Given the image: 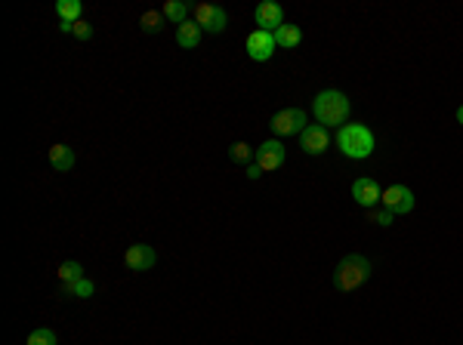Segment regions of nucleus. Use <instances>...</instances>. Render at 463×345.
I'll return each instance as SVG.
<instances>
[{
    "label": "nucleus",
    "mask_w": 463,
    "mask_h": 345,
    "mask_svg": "<svg viewBox=\"0 0 463 345\" xmlns=\"http://www.w3.org/2000/svg\"><path fill=\"white\" fill-rule=\"evenodd\" d=\"M81 13H83L81 0H59V4H56V16H59V22H62V25L81 22Z\"/></svg>",
    "instance_id": "dca6fc26"
},
{
    "label": "nucleus",
    "mask_w": 463,
    "mask_h": 345,
    "mask_svg": "<svg viewBox=\"0 0 463 345\" xmlns=\"http://www.w3.org/2000/svg\"><path fill=\"white\" fill-rule=\"evenodd\" d=\"M124 262H127L130 272H148V268H155L158 253L148 243H133V247H127V253H124Z\"/></svg>",
    "instance_id": "f8f14e48"
},
{
    "label": "nucleus",
    "mask_w": 463,
    "mask_h": 345,
    "mask_svg": "<svg viewBox=\"0 0 463 345\" xmlns=\"http://www.w3.org/2000/svg\"><path fill=\"white\" fill-rule=\"evenodd\" d=\"M352 200H356L358 207H365V210H374L383 200L380 182L370 179V176H361V179H356V182H352Z\"/></svg>",
    "instance_id": "0eeeda50"
},
{
    "label": "nucleus",
    "mask_w": 463,
    "mask_h": 345,
    "mask_svg": "<svg viewBox=\"0 0 463 345\" xmlns=\"http://www.w3.org/2000/svg\"><path fill=\"white\" fill-rule=\"evenodd\" d=\"M457 121H460V123H463V105H460V108H457Z\"/></svg>",
    "instance_id": "a878e982"
},
{
    "label": "nucleus",
    "mask_w": 463,
    "mask_h": 345,
    "mask_svg": "<svg viewBox=\"0 0 463 345\" xmlns=\"http://www.w3.org/2000/svg\"><path fill=\"white\" fill-rule=\"evenodd\" d=\"M229 157H232L235 164H247L250 157H254V151H250L247 142H235V145L229 148Z\"/></svg>",
    "instance_id": "4be33fe9"
},
{
    "label": "nucleus",
    "mask_w": 463,
    "mask_h": 345,
    "mask_svg": "<svg viewBox=\"0 0 463 345\" xmlns=\"http://www.w3.org/2000/svg\"><path fill=\"white\" fill-rule=\"evenodd\" d=\"M201 25L195 19H185L182 25H176V44H180L182 49H195L201 44Z\"/></svg>",
    "instance_id": "ddd939ff"
},
{
    "label": "nucleus",
    "mask_w": 463,
    "mask_h": 345,
    "mask_svg": "<svg viewBox=\"0 0 463 345\" xmlns=\"http://www.w3.org/2000/svg\"><path fill=\"white\" fill-rule=\"evenodd\" d=\"M312 108H315V121L322 127H343L349 117V96L340 90H324L312 99Z\"/></svg>",
    "instance_id": "f03ea898"
},
{
    "label": "nucleus",
    "mask_w": 463,
    "mask_h": 345,
    "mask_svg": "<svg viewBox=\"0 0 463 345\" xmlns=\"http://www.w3.org/2000/svg\"><path fill=\"white\" fill-rule=\"evenodd\" d=\"M25 345H59V339H56V333L49 330V327H37V330H31Z\"/></svg>",
    "instance_id": "aec40b11"
},
{
    "label": "nucleus",
    "mask_w": 463,
    "mask_h": 345,
    "mask_svg": "<svg viewBox=\"0 0 463 345\" xmlns=\"http://www.w3.org/2000/svg\"><path fill=\"white\" fill-rule=\"evenodd\" d=\"M59 293H62V296H74V299H90L93 293H96V284H93L90 277H81V281H74V284H62Z\"/></svg>",
    "instance_id": "f3484780"
},
{
    "label": "nucleus",
    "mask_w": 463,
    "mask_h": 345,
    "mask_svg": "<svg viewBox=\"0 0 463 345\" xmlns=\"http://www.w3.org/2000/svg\"><path fill=\"white\" fill-rule=\"evenodd\" d=\"M254 157H257L259 170H263V173H272V170H278V167L284 164V157H288V148H284L278 139H266L263 145L254 151Z\"/></svg>",
    "instance_id": "6e6552de"
},
{
    "label": "nucleus",
    "mask_w": 463,
    "mask_h": 345,
    "mask_svg": "<svg viewBox=\"0 0 463 345\" xmlns=\"http://www.w3.org/2000/svg\"><path fill=\"white\" fill-rule=\"evenodd\" d=\"M164 25H167V16L161 10H146L139 19V28L146 31V35H158V31H164Z\"/></svg>",
    "instance_id": "a211bd4d"
},
{
    "label": "nucleus",
    "mask_w": 463,
    "mask_h": 345,
    "mask_svg": "<svg viewBox=\"0 0 463 345\" xmlns=\"http://www.w3.org/2000/svg\"><path fill=\"white\" fill-rule=\"evenodd\" d=\"M392 213L389 210H370V222H377V225H392Z\"/></svg>",
    "instance_id": "b1692460"
},
{
    "label": "nucleus",
    "mask_w": 463,
    "mask_h": 345,
    "mask_svg": "<svg viewBox=\"0 0 463 345\" xmlns=\"http://www.w3.org/2000/svg\"><path fill=\"white\" fill-rule=\"evenodd\" d=\"M161 13L167 16V22H173V25H182L185 19H189V4H182V0H167Z\"/></svg>",
    "instance_id": "6ab92c4d"
},
{
    "label": "nucleus",
    "mask_w": 463,
    "mask_h": 345,
    "mask_svg": "<svg viewBox=\"0 0 463 345\" xmlns=\"http://www.w3.org/2000/svg\"><path fill=\"white\" fill-rule=\"evenodd\" d=\"M49 167H53L56 173H69L74 167V151L69 145H62V142L53 145V148H49Z\"/></svg>",
    "instance_id": "4468645a"
},
{
    "label": "nucleus",
    "mask_w": 463,
    "mask_h": 345,
    "mask_svg": "<svg viewBox=\"0 0 463 345\" xmlns=\"http://www.w3.org/2000/svg\"><path fill=\"white\" fill-rule=\"evenodd\" d=\"M368 281H370V259L358 256V253L343 256L334 268V287L340 293H356L358 287H365Z\"/></svg>",
    "instance_id": "f257e3e1"
},
{
    "label": "nucleus",
    "mask_w": 463,
    "mask_h": 345,
    "mask_svg": "<svg viewBox=\"0 0 463 345\" xmlns=\"http://www.w3.org/2000/svg\"><path fill=\"white\" fill-rule=\"evenodd\" d=\"M336 145L349 157V161H365V157L374 155V133H370L365 123H343L340 133H336Z\"/></svg>",
    "instance_id": "7ed1b4c3"
},
{
    "label": "nucleus",
    "mask_w": 463,
    "mask_h": 345,
    "mask_svg": "<svg viewBox=\"0 0 463 345\" xmlns=\"http://www.w3.org/2000/svg\"><path fill=\"white\" fill-rule=\"evenodd\" d=\"M259 176H263L259 164H250V167H247V179H259Z\"/></svg>",
    "instance_id": "393cba45"
},
{
    "label": "nucleus",
    "mask_w": 463,
    "mask_h": 345,
    "mask_svg": "<svg viewBox=\"0 0 463 345\" xmlns=\"http://www.w3.org/2000/svg\"><path fill=\"white\" fill-rule=\"evenodd\" d=\"M192 19L201 25V31H210V35H223L225 31V10L213 4H195L192 6Z\"/></svg>",
    "instance_id": "39448f33"
},
{
    "label": "nucleus",
    "mask_w": 463,
    "mask_h": 345,
    "mask_svg": "<svg viewBox=\"0 0 463 345\" xmlns=\"http://www.w3.org/2000/svg\"><path fill=\"white\" fill-rule=\"evenodd\" d=\"M244 47H247V56L254 59V62H269V59L275 56V37L269 35V31H250L247 40H244Z\"/></svg>",
    "instance_id": "1a4fd4ad"
},
{
    "label": "nucleus",
    "mask_w": 463,
    "mask_h": 345,
    "mask_svg": "<svg viewBox=\"0 0 463 345\" xmlns=\"http://www.w3.org/2000/svg\"><path fill=\"white\" fill-rule=\"evenodd\" d=\"M380 204L389 210L392 216H408L411 210H414V191H411L408 185H389V188L383 191Z\"/></svg>",
    "instance_id": "423d86ee"
},
{
    "label": "nucleus",
    "mask_w": 463,
    "mask_h": 345,
    "mask_svg": "<svg viewBox=\"0 0 463 345\" xmlns=\"http://www.w3.org/2000/svg\"><path fill=\"white\" fill-rule=\"evenodd\" d=\"M269 127H272L275 136H300V133L309 127V117L303 108H284V111H278L272 117Z\"/></svg>",
    "instance_id": "20e7f679"
},
{
    "label": "nucleus",
    "mask_w": 463,
    "mask_h": 345,
    "mask_svg": "<svg viewBox=\"0 0 463 345\" xmlns=\"http://www.w3.org/2000/svg\"><path fill=\"white\" fill-rule=\"evenodd\" d=\"M83 277V265L81 262H62L59 265V281L62 284H74Z\"/></svg>",
    "instance_id": "412c9836"
},
{
    "label": "nucleus",
    "mask_w": 463,
    "mask_h": 345,
    "mask_svg": "<svg viewBox=\"0 0 463 345\" xmlns=\"http://www.w3.org/2000/svg\"><path fill=\"white\" fill-rule=\"evenodd\" d=\"M275 47H281V49H293L303 40V31H300V25H293V22H284L281 28L275 31Z\"/></svg>",
    "instance_id": "2eb2a0df"
},
{
    "label": "nucleus",
    "mask_w": 463,
    "mask_h": 345,
    "mask_svg": "<svg viewBox=\"0 0 463 345\" xmlns=\"http://www.w3.org/2000/svg\"><path fill=\"white\" fill-rule=\"evenodd\" d=\"M71 35L78 37V40H90V37H93V25H87V22H74V25H71Z\"/></svg>",
    "instance_id": "5701e85b"
},
{
    "label": "nucleus",
    "mask_w": 463,
    "mask_h": 345,
    "mask_svg": "<svg viewBox=\"0 0 463 345\" xmlns=\"http://www.w3.org/2000/svg\"><path fill=\"white\" fill-rule=\"evenodd\" d=\"M327 145H331V133L322 123H309L306 130L300 133V148L306 151V155H324Z\"/></svg>",
    "instance_id": "9b49d317"
},
{
    "label": "nucleus",
    "mask_w": 463,
    "mask_h": 345,
    "mask_svg": "<svg viewBox=\"0 0 463 345\" xmlns=\"http://www.w3.org/2000/svg\"><path fill=\"white\" fill-rule=\"evenodd\" d=\"M254 22L259 25V31L275 35V31L284 25V6L275 4V0H266V4H259L254 10Z\"/></svg>",
    "instance_id": "9d476101"
}]
</instances>
